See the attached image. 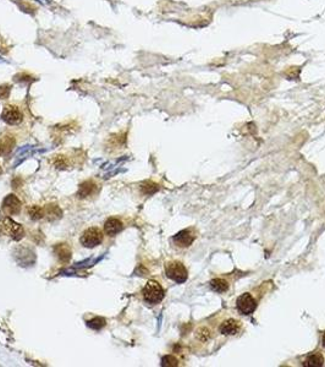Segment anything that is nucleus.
Returning a JSON list of instances; mask_svg holds the SVG:
<instances>
[{"mask_svg":"<svg viewBox=\"0 0 325 367\" xmlns=\"http://www.w3.org/2000/svg\"><path fill=\"white\" fill-rule=\"evenodd\" d=\"M324 364V358L321 353H312L305 359L302 365L303 366H307V367H321L323 366Z\"/></svg>","mask_w":325,"mask_h":367,"instance_id":"nucleus-12","label":"nucleus"},{"mask_svg":"<svg viewBox=\"0 0 325 367\" xmlns=\"http://www.w3.org/2000/svg\"><path fill=\"white\" fill-rule=\"evenodd\" d=\"M141 188H142V192L146 193V195H152V193H154L157 190H158V186H157L154 183L147 182L141 186Z\"/></svg>","mask_w":325,"mask_h":367,"instance_id":"nucleus-19","label":"nucleus"},{"mask_svg":"<svg viewBox=\"0 0 325 367\" xmlns=\"http://www.w3.org/2000/svg\"><path fill=\"white\" fill-rule=\"evenodd\" d=\"M124 229V224L118 218H109L104 223V234L113 237L120 234Z\"/></svg>","mask_w":325,"mask_h":367,"instance_id":"nucleus-9","label":"nucleus"},{"mask_svg":"<svg viewBox=\"0 0 325 367\" xmlns=\"http://www.w3.org/2000/svg\"><path fill=\"white\" fill-rule=\"evenodd\" d=\"M1 117L10 125H17V124H20L23 120L22 112L18 109V107H15V105H6L4 108V110H2Z\"/></svg>","mask_w":325,"mask_h":367,"instance_id":"nucleus-6","label":"nucleus"},{"mask_svg":"<svg viewBox=\"0 0 325 367\" xmlns=\"http://www.w3.org/2000/svg\"><path fill=\"white\" fill-rule=\"evenodd\" d=\"M1 225L5 234H6L7 236L11 237L12 240L18 241V240H21L25 236V229H23V226L21 225V224L13 222L10 218H5V219L2 220Z\"/></svg>","mask_w":325,"mask_h":367,"instance_id":"nucleus-5","label":"nucleus"},{"mask_svg":"<svg viewBox=\"0 0 325 367\" xmlns=\"http://www.w3.org/2000/svg\"><path fill=\"white\" fill-rule=\"evenodd\" d=\"M172 240H174V242L178 247H189L193 244L194 240H196L194 229H185V230H181L180 233H177L174 237H172Z\"/></svg>","mask_w":325,"mask_h":367,"instance_id":"nucleus-8","label":"nucleus"},{"mask_svg":"<svg viewBox=\"0 0 325 367\" xmlns=\"http://www.w3.org/2000/svg\"><path fill=\"white\" fill-rule=\"evenodd\" d=\"M10 86L9 85H4L0 87V99H5L10 93Z\"/></svg>","mask_w":325,"mask_h":367,"instance_id":"nucleus-21","label":"nucleus"},{"mask_svg":"<svg viewBox=\"0 0 325 367\" xmlns=\"http://www.w3.org/2000/svg\"><path fill=\"white\" fill-rule=\"evenodd\" d=\"M165 274L169 279L177 284H182L188 279V271L185 264L180 261H169L165 264Z\"/></svg>","mask_w":325,"mask_h":367,"instance_id":"nucleus-2","label":"nucleus"},{"mask_svg":"<svg viewBox=\"0 0 325 367\" xmlns=\"http://www.w3.org/2000/svg\"><path fill=\"white\" fill-rule=\"evenodd\" d=\"M103 239H104V234L103 231L100 230L99 228H96V226H92V228L86 229L85 231L82 233L81 235V245L83 247H87V249H93V247L98 246L103 242Z\"/></svg>","mask_w":325,"mask_h":367,"instance_id":"nucleus-3","label":"nucleus"},{"mask_svg":"<svg viewBox=\"0 0 325 367\" xmlns=\"http://www.w3.org/2000/svg\"><path fill=\"white\" fill-rule=\"evenodd\" d=\"M241 328V323L238 321L234 320V318H229V320L224 321L223 323L220 325V333L224 334V336H235V334L238 333Z\"/></svg>","mask_w":325,"mask_h":367,"instance_id":"nucleus-10","label":"nucleus"},{"mask_svg":"<svg viewBox=\"0 0 325 367\" xmlns=\"http://www.w3.org/2000/svg\"><path fill=\"white\" fill-rule=\"evenodd\" d=\"M178 365V360L172 355H166L162 359V366L175 367Z\"/></svg>","mask_w":325,"mask_h":367,"instance_id":"nucleus-20","label":"nucleus"},{"mask_svg":"<svg viewBox=\"0 0 325 367\" xmlns=\"http://www.w3.org/2000/svg\"><path fill=\"white\" fill-rule=\"evenodd\" d=\"M209 285L215 293H225L227 289H229V283L225 279H223V278H215V279L210 280Z\"/></svg>","mask_w":325,"mask_h":367,"instance_id":"nucleus-14","label":"nucleus"},{"mask_svg":"<svg viewBox=\"0 0 325 367\" xmlns=\"http://www.w3.org/2000/svg\"><path fill=\"white\" fill-rule=\"evenodd\" d=\"M105 323H107V322H105V320L103 317H96V318H93V320L88 321L87 326H88V327L93 328V329H100V328L104 327Z\"/></svg>","mask_w":325,"mask_h":367,"instance_id":"nucleus-18","label":"nucleus"},{"mask_svg":"<svg viewBox=\"0 0 325 367\" xmlns=\"http://www.w3.org/2000/svg\"><path fill=\"white\" fill-rule=\"evenodd\" d=\"M141 294H142L143 300L147 302V304L157 305L164 299L165 290L158 282H156V280H150V282H147V284L143 287Z\"/></svg>","mask_w":325,"mask_h":367,"instance_id":"nucleus-1","label":"nucleus"},{"mask_svg":"<svg viewBox=\"0 0 325 367\" xmlns=\"http://www.w3.org/2000/svg\"><path fill=\"white\" fill-rule=\"evenodd\" d=\"M322 344H323V347L325 348V332H324L323 337H322Z\"/></svg>","mask_w":325,"mask_h":367,"instance_id":"nucleus-22","label":"nucleus"},{"mask_svg":"<svg viewBox=\"0 0 325 367\" xmlns=\"http://www.w3.org/2000/svg\"><path fill=\"white\" fill-rule=\"evenodd\" d=\"M44 209H45V217L49 220L58 219V218L61 217V210L58 206H55V204H50V206H48L47 208Z\"/></svg>","mask_w":325,"mask_h":367,"instance_id":"nucleus-17","label":"nucleus"},{"mask_svg":"<svg viewBox=\"0 0 325 367\" xmlns=\"http://www.w3.org/2000/svg\"><path fill=\"white\" fill-rule=\"evenodd\" d=\"M15 145V140L11 136H5L0 140V156L9 153Z\"/></svg>","mask_w":325,"mask_h":367,"instance_id":"nucleus-15","label":"nucleus"},{"mask_svg":"<svg viewBox=\"0 0 325 367\" xmlns=\"http://www.w3.org/2000/svg\"><path fill=\"white\" fill-rule=\"evenodd\" d=\"M55 253L59 260L64 263L69 262L70 258H71V250L67 244H60L55 246Z\"/></svg>","mask_w":325,"mask_h":367,"instance_id":"nucleus-13","label":"nucleus"},{"mask_svg":"<svg viewBox=\"0 0 325 367\" xmlns=\"http://www.w3.org/2000/svg\"><path fill=\"white\" fill-rule=\"evenodd\" d=\"M27 212H28L29 218H31L32 220H40L45 217V209L39 206H36V204L29 207V208L27 209Z\"/></svg>","mask_w":325,"mask_h":367,"instance_id":"nucleus-16","label":"nucleus"},{"mask_svg":"<svg viewBox=\"0 0 325 367\" xmlns=\"http://www.w3.org/2000/svg\"><path fill=\"white\" fill-rule=\"evenodd\" d=\"M21 208H22V202L20 201L17 196L9 195L5 197L4 202H2V210L7 215L18 214L21 212Z\"/></svg>","mask_w":325,"mask_h":367,"instance_id":"nucleus-7","label":"nucleus"},{"mask_svg":"<svg viewBox=\"0 0 325 367\" xmlns=\"http://www.w3.org/2000/svg\"><path fill=\"white\" fill-rule=\"evenodd\" d=\"M236 309L241 315H252L257 309V301L250 293H243L237 298Z\"/></svg>","mask_w":325,"mask_h":367,"instance_id":"nucleus-4","label":"nucleus"},{"mask_svg":"<svg viewBox=\"0 0 325 367\" xmlns=\"http://www.w3.org/2000/svg\"><path fill=\"white\" fill-rule=\"evenodd\" d=\"M97 188H98V185L93 182V180H86L80 185L77 191V196L78 198H87V197L94 195L97 192Z\"/></svg>","mask_w":325,"mask_h":367,"instance_id":"nucleus-11","label":"nucleus"}]
</instances>
